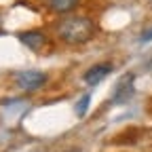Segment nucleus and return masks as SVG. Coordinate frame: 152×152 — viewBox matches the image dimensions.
<instances>
[{
    "label": "nucleus",
    "instance_id": "4",
    "mask_svg": "<svg viewBox=\"0 0 152 152\" xmlns=\"http://www.w3.org/2000/svg\"><path fill=\"white\" fill-rule=\"evenodd\" d=\"M114 68H112V64H95V66H91L87 72H85V76H83V80L89 85V87H95V85H99L106 76L112 72Z\"/></svg>",
    "mask_w": 152,
    "mask_h": 152
},
{
    "label": "nucleus",
    "instance_id": "3",
    "mask_svg": "<svg viewBox=\"0 0 152 152\" xmlns=\"http://www.w3.org/2000/svg\"><path fill=\"white\" fill-rule=\"evenodd\" d=\"M133 80H135V76H133L131 72L125 74L118 80L116 89H114V97H112L114 104H125V102H129L133 97Z\"/></svg>",
    "mask_w": 152,
    "mask_h": 152
},
{
    "label": "nucleus",
    "instance_id": "6",
    "mask_svg": "<svg viewBox=\"0 0 152 152\" xmlns=\"http://www.w3.org/2000/svg\"><path fill=\"white\" fill-rule=\"evenodd\" d=\"M78 2H80V0H49V9H51L53 13L64 15V13L74 11L76 7H78Z\"/></svg>",
    "mask_w": 152,
    "mask_h": 152
},
{
    "label": "nucleus",
    "instance_id": "7",
    "mask_svg": "<svg viewBox=\"0 0 152 152\" xmlns=\"http://www.w3.org/2000/svg\"><path fill=\"white\" fill-rule=\"evenodd\" d=\"M89 104H91V95L87 93V95H83V97L78 99V104H76V116H85L87 114V110H89Z\"/></svg>",
    "mask_w": 152,
    "mask_h": 152
},
{
    "label": "nucleus",
    "instance_id": "1",
    "mask_svg": "<svg viewBox=\"0 0 152 152\" xmlns=\"http://www.w3.org/2000/svg\"><path fill=\"white\" fill-rule=\"evenodd\" d=\"M95 23L93 19L85 17V15H72L66 17L64 21H59L57 26V32H59L61 40L68 45H85L95 36Z\"/></svg>",
    "mask_w": 152,
    "mask_h": 152
},
{
    "label": "nucleus",
    "instance_id": "10",
    "mask_svg": "<svg viewBox=\"0 0 152 152\" xmlns=\"http://www.w3.org/2000/svg\"><path fill=\"white\" fill-rule=\"evenodd\" d=\"M0 26H2V17H0Z\"/></svg>",
    "mask_w": 152,
    "mask_h": 152
},
{
    "label": "nucleus",
    "instance_id": "9",
    "mask_svg": "<svg viewBox=\"0 0 152 152\" xmlns=\"http://www.w3.org/2000/svg\"><path fill=\"white\" fill-rule=\"evenodd\" d=\"M68 152H80V150H68Z\"/></svg>",
    "mask_w": 152,
    "mask_h": 152
},
{
    "label": "nucleus",
    "instance_id": "5",
    "mask_svg": "<svg viewBox=\"0 0 152 152\" xmlns=\"http://www.w3.org/2000/svg\"><path fill=\"white\" fill-rule=\"evenodd\" d=\"M17 38H19V42H21V45H26V47L32 49V51H40V49L47 45V36H45L42 32H38V30L19 32Z\"/></svg>",
    "mask_w": 152,
    "mask_h": 152
},
{
    "label": "nucleus",
    "instance_id": "8",
    "mask_svg": "<svg viewBox=\"0 0 152 152\" xmlns=\"http://www.w3.org/2000/svg\"><path fill=\"white\" fill-rule=\"evenodd\" d=\"M140 40H142V42H148V40H152V28H150V30H144V32H142Z\"/></svg>",
    "mask_w": 152,
    "mask_h": 152
},
{
    "label": "nucleus",
    "instance_id": "2",
    "mask_svg": "<svg viewBox=\"0 0 152 152\" xmlns=\"http://www.w3.org/2000/svg\"><path fill=\"white\" fill-rule=\"evenodd\" d=\"M49 76L45 72H38V70H26V72H19L15 76V83L19 89H23V91H36V89H40L45 83H47Z\"/></svg>",
    "mask_w": 152,
    "mask_h": 152
}]
</instances>
